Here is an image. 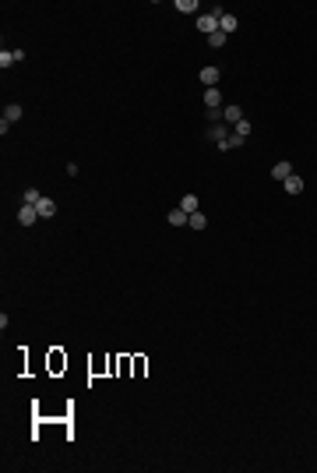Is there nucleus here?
Instances as JSON below:
<instances>
[{
  "instance_id": "nucleus-1",
  "label": "nucleus",
  "mask_w": 317,
  "mask_h": 473,
  "mask_svg": "<svg viewBox=\"0 0 317 473\" xmlns=\"http://www.w3.org/2000/svg\"><path fill=\"white\" fill-rule=\"evenodd\" d=\"M219 15H222V8H215V11H205V15H198V32H205V36L219 32Z\"/></svg>"
},
{
  "instance_id": "nucleus-2",
  "label": "nucleus",
  "mask_w": 317,
  "mask_h": 473,
  "mask_svg": "<svg viewBox=\"0 0 317 473\" xmlns=\"http://www.w3.org/2000/svg\"><path fill=\"white\" fill-rule=\"evenodd\" d=\"M36 219H43L36 205H22L18 209V226H36Z\"/></svg>"
},
{
  "instance_id": "nucleus-3",
  "label": "nucleus",
  "mask_w": 317,
  "mask_h": 473,
  "mask_svg": "<svg viewBox=\"0 0 317 473\" xmlns=\"http://www.w3.org/2000/svg\"><path fill=\"white\" fill-rule=\"evenodd\" d=\"M219 29H222L226 36H233V32L240 29V22H236V15H226V11H222V15H219Z\"/></svg>"
},
{
  "instance_id": "nucleus-4",
  "label": "nucleus",
  "mask_w": 317,
  "mask_h": 473,
  "mask_svg": "<svg viewBox=\"0 0 317 473\" xmlns=\"http://www.w3.org/2000/svg\"><path fill=\"white\" fill-rule=\"evenodd\" d=\"M240 120H243V110H240V106H236V103H233V106H226V110H222V124H233V127H236V124H240Z\"/></svg>"
},
{
  "instance_id": "nucleus-5",
  "label": "nucleus",
  "mask_w": 317,
  "mask_h": 473,
  "mask_svg": "<svg viewBox=\"0 0 317 473\" xmlns=\"http://www.w3.org/2000/svg\"><path fill=\"white\" fill-rule=\"evenodd\" d=\"M205 106H208V110H219V106H222V92H219V85H215V88H205Z\"/></svg>"
},
{
  "instance_id": "nucleus-6",
  "label": "nucleus",
  "mask_w": 317,
  "mask_h": 473,
  "mask_svg": "<svg viewBox=\"0 0 317 473\" xmlns=\"http://www.w3.org/2000/svg\"><path fill=\"white\" fill-rule=\"evenodd\" d=\"M208 138H212L215 145H222V141L229 138V127H226V124H212V127H208Z\"/></svg>"
},
{
  "instance_id": "nucleus-7",
  "label": "nucleus",
  "mask_w": 317,
  "mask_h": 473,
  "mask_svg": "<svg viewBox=\"0 0 317 473\" xmlns=\"http://www.w3.org/2000/svg\"><path fill=\"white\" fill-rule=\"evenodd\" d=\"M201 81H205V88H215L219 85V67H201Z\"/></svg>"
},
{
  "instance_id": "nucleus-8",
  "label": "nucleus",
  "mask_w": 317,
  "mask_h": 473,
  "mask_svg": "<svg viewBox=\"0 0 317 473\" xmlns=\"http://www.w3.org/2000/svg\"><path fill=\"white\" fill-rule=\"evenodd\" d=\"M22 113H25V110H22L18 103H8V106H4V124H15V120H22Z\"/></svg>"
},
{
  "instance_id": "nucleus-9",
  "label": "nucleus",
  "mask_w": 317,
  "mask_h": 473,
  "mask_svg": "<svg viewBox=\"0 0 317 473\" xmlns=\"http://www.w3.org/2000/svg\"><path fill=\"white\" fill-rule=\"evenodd\" d=\"M36 209H39V216H43V219H53V216H57V202H53V198H43Z\"/></svg>"
},
{
  "instance_id": "nucleus-10",
  "label": "nucleus",
  "mask_w": 317,
  "mask_h": 473,
  "mask_svg": "<svg viewBox=\"0 0 317 473\" xmlns=\"http://www.w3.org/2000/svg\"><path fill=\"white\" fill-rule=\"evenodd\" d=\"M271 177H275V180H289V177H292V166H289V163H275V166H271Z\"/></svg>"
},
{
  "instance_id": "nucleus-11",
  "label": "nucleus",
  "mask_w": 317,
  "mask_h": 473,
  "mask_svg": "<svg viewBox=\"0 0 317 473\" xmlns=\"http://www.w3.org/2000/svg\"><path fill=\"white\" fill-rule=\"evenodd\" d=\"M180 209H184L187 216H194V212H201V209H198V195H184V198H180Z\"/></svg>"
},
{
  "instance_id": "nucleus-12",
  "label": "nucleus",
  "mask_w": 317,
  "mask_h": 473,
  "mask_svg": "<svg viewBox=\"0 0 317 473\" xmlns=\"http://www.w3.org/2000/svg\"><path fill=\"white\" fill-rule=\"evenodd\" d=\"M205 39H208V46H212V50H222V46H226V39H229V36H226V32H222V29H219V32H212V36H205Z\"/></svg>"
},
{
  "instance_id": "nucleus-13",
  "label": "nucleus",
  "mask_w": 317,
  "mask_h": 473,
  "mask_svg": "<svg viewBox=\"0 0 317 473\" xmlns=\"http://www.w3.org/2000/svg\"><path fill=\"white\" fill-rule=\"evenodd\" d=\"M282 187H285V195H299V191H303V180H299V177L292 173L289 180H282Z\"/></svg>"
},
{
  "instance_id": "nucleus-14",
  "label": "nucleus",
  "mask_w": 317,
  "mask_h": 473,
  "mask_svg": "<svg viewBox=\"0 0 317 473\" xmlns=\"http://www.w3.org/2000/svg\"><path fill=\"white\" fill-rule=\"evenodd\" d=\"M166 219H170V226H187V219H191V216H187L184 209H173V212H170Z\"/></svg>"
},
{
  "instance_id": "nucleus-15",
  "label": "nucleus",
  "mask_w": 317,
  "mask_h": 473,
  "mask_svg": "<svg viewBox=\"0 0 317 473\" xmlns=\"http://www.w3.org/2000/svg\"><path fill=\"white\" fill-rule=\"evenodd\" d=\"M22 202H25V205H39V202H43V195H39L36 187H25V195H22Z\"/></svg>"
},
{
  "instance_id": "nucleus-16",
  "label": "nucleus",
  "mask_w": 317,
  "mask_h": 473,
  "mask_svg": "<svg viewBox=\"0 0 317 473\" xmlns=\"http://www.w3.org/2000/svg\"><path fill=\"white\" fill-rule=\"evenodd\" d=\"M187 226H191V230H205V226H208V219H205V212H194V216L187 219Z\"/></svg>"
},
{
  "instance_id": "nucleus-17",
  "label": "nucleus",
  "mask_w": 317,
  "mask_h": 473,
  "mask_svg": "<svg viewBox=\"0 0 317 473\" xmlns=\"http://www.w3.org/2000/svg\"><path fill=\"white\" fill-rule=\"evenodd\" d=\"M177 11L180 15H194L198 11V0H177Z\"/></svg>"
},
{
  "instance_id": "nucleus-18",
  "label": "nucleus",
  "mask_w": 317,
  "mask_h": 473,
  "mask_svg": "<svg viewBox=\"0 0 317 473\" xmlns=\"http://www.w3.org/2000/svg\"><path fill=\"white\" fill-rule=\"evenodd\" d=\"M11 64H18V53H15V50H11V53L4 50V53H0V67H11Z\"/></svg>"
},
{
  "instance_id": "nucleus-19",
  "label": "nucleus",
  "mask_w": 317,
  "mask_h": 473,
  "mask_svg": "<svg viewBox=\"0 0 317 473\" xmlns=\"http://www.w3.org/2000/svg\"><path fill=\"white\" fill-rule=\"evenodd\" d=\"M233 131H236V134H240V138H250V120H247V117H243V120H240V124H236V127H233Z\"/></svg>"
}]
</instances>
